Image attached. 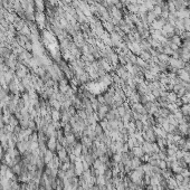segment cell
Returning a JSON list of instances; mask_svg holds the SVG:
<instances>
[{"mask_svg": "<svg viewBox=\"0 0 190 190\" xmlns=\"http://www.w3.org/2000/svg\"><path fill=\"white\" fill-rule=\"evenodd\" d=\"M9 124L11 125V126H17V125H19V120L16 118V115L15 114H12L11 116H10V119H9Z\"/></svg>", "mask_w": 190, "mask_h": 190, "instance_id": "cell-12", "label": "cell"}, {"mask_svg": "<svg viewBox=\"0 0 190 190\" xmlns=\"http://www.w3.org/2000/svg\"><path fill=\"white\" fill-rule=\"evenodd\" d=\"M96 99H97V102L100 104H105V100H104V96L103 95H97Z\"/></svg>", "mask_w": 190, "mask_h": 190, "instance_id": "cell-15", "label": "cell"}, {"mask_svg": "<svg viewBox=\"0 0 190 190\" xmlns=\"http://www.w3.org/2000/svg\"><path fill=\"white\" fill-rule=\"evenodd\" d=\"M54 154H55V153H54L53 151L48 150V149L46 150V152H45V153H44V156H43V157H44V161H45V164H48L50 161L53 160Z\"/></svg>", "mask_w": 190, "mask_h": 190, "instance_id": "cell-5", "label": "cell"}, {"mask_svg": "<svg viewBox=\"0 0 190 190\" xmlns=\"http://www.w3.org/2000/svg\"><path fill=\"white\" fill-rule=\"evenodd\" d=\"M46 145H47L48 150L53 151L55 153L56 149H57V140H56V138H49L48 141H47V143H46Z\"/></svg>", "mask_w": 190, "mask_h": 190, "instance_id": "cell-3", "label": "cell"}, {"mask_svg": "<svg viewBox=\"0 0 190 190\" xmlns=\"http://www.w3.org/2000/svg\"><path fill=\"white\" fill-rule=\"evenodd\" d=\"M131 166H132V168H133V170L134 169H138L139 167H141L142 166V161H141L140 158H137V157H134L133 159H131Z\"/></svg>", "mask_w": 190, "mask_h": 190, "instance_id": "cell-8", "label": "cell"}, {"mask_svg": "<svg viewBox=\"0 0 190 190\" xmlns=\"http://www.w3.org/2000/svg\"><path fill=\"white\" fill-rule=\"evenodd\" d=\"M74 164H75V173H76L77 177H80V174L84 172V168H83V164H82L80 159L78 161H76Z\"/></svg>", "mask_w": 190, "mask_h": 190, "instance_id": "cell-6", "label": "cell"}, {"mask_svg": "<svg viewBox=\"0 0 190 190\" xmlns=\"http://www.w3.org/2000/svg\"><path fill=\"white\" fill-rule=\"evenodd\" d=\"M141 148H142V150H143L144 153H147V154H149V156L154 153V152H153V143H150V142L144 141V142L142 143Z\"/></svg>", "mask_w": 190, "mask_h": 190, "instance_id": "cell-2", "label": "cell"}, {"mask_svg": "<svg viewBox=\"0 0 190 190\" xmlns=\"http://www.w3.org/2000/svg\"><path fill=\"white\" fill-rule=\"evenodd\" d=\"M179 110L181 111V113L183 115H189L190 114V103H187V104H181Z\"/></svg>", "mask_w": 190, "mask_h": 190, "instance_id": "cell-10", "label": "cell"}, {"mask_svg": "<svg viewBox=\"0 0 190 190\" xmlns=\"http://www.w3.org/2000/svg\"><path fill=\"white\" fill-rule=\"evenodd\" d=\"M138 57H140L142 60H144L145 63H149L152 58V55L150 54V51L149 50H142L140 53V55L138 56Z\"/></svg>", "mask_w": 190, "mask_h": 190, "instance_id": "cell-4", "label": "cell"}, {"mask_svg": "<svg viewBox=\"0 0 190 190\" xmlns=\"http://www.w3.org/2000/svg\"><path fill=\"white\" fill-rule=\"evenodd\" d=\"M158 167L160 168L161 170H164L168 168V162L166 160H159V163H158Z\"/></svg>", "mask_w": 190, "mask_h": 190, "instance_id": "cell-13", "label": "cell"}, {"mask_svg": "<svg viewBox=\"0 0 190 190\" xmlns=\"http://www.w3.org/2000/svg\"><path fill=\"white\" fill-rule=\"evenodd\" d=\"M50 116H51V121L53 122H58L60 121V116H62V114H60V112L58 110H51L50 112Z\"/></svg>", "mask_w": 190, "mask_h": 190, "instance_id": "cell-7", "label": "cell"}, {"mask_svg": "<svg viewBox=\"0 0 190 190\" xmlns=\"http://www.w3.org/2000/svg\"><path fill=\"white\" fill-rule=\"evenodd\" d=\"M46 21H47V18L44 12H37L35 15V22L37 24L38 28H44V26L46 25Z\"/></svg>", "mask_w": 190, "mask_h": 190, "instance_id": "cell-1", "label": "cell"}, {"mask_svg": "<svg viewBox=\"0 0 190 190\" xmlns=\"http://www.w3.org/2000/svg\"><path fill=\"white\" fill-rule=\"evenodd\" d=\"M131 151H132V153L134 154V157H137V158H141V157L144 154V152H143L141 147H134V148L131 149Z\"/></svg>", "mask_w": 190, "mask_h": 190, "instance_id": "cell-9", "label": "cell"}, {"mask_svg": "<svg viewBox=\"0 0 190 190\" xmlns=\"http://www.w3.org/2000/svg\"><path fill=\"white\" fill-rule=\"evenodd\" d=\"M134 126H135V131L142 132L143 129H144V123H143L142 120H137L134 121Z\"/></svg>", "mask_w": 190, "mask_h": 190, "instance_id": "cell-11", "label": "cell"}, {"mask_svg": "<svg viewBox=\"0 0 190 190\" xmlns=\"http://www.w3.org/2000/svg\"><path fill=\"white\" fill-rule=\"evenodd\" d=\"M29 141H31V142H38V132L37 131L32 132V134L29 137Z\"/></svg>", "mask_w": 190, "mask_h": 190, "instance_id": "cell-14", "label": "cell"}]
</instances>
